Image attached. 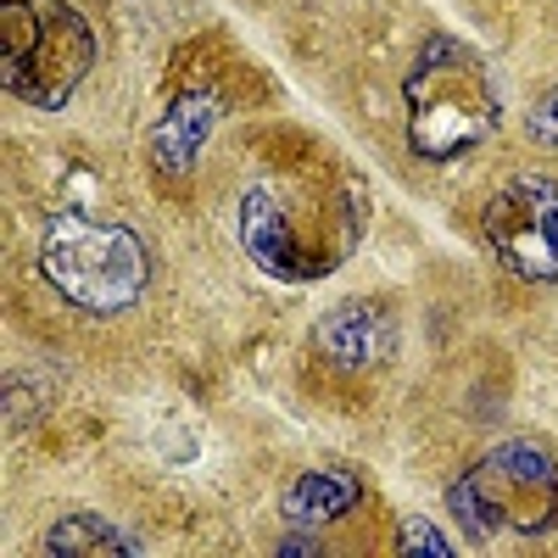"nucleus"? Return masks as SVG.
<instances>
[{
  "label": "nucleus",
  "instance_id": "4",
  "mask_svg": "<svg viewBox=\"0 0 558 558\" xmlns=\"http://www.w3.org/2000/svg\"><path fill=\"white\" fill-rule=\"evenodd\" d=\"M96 39L68 0H7V84L34 107H62Z\"/></svg>",
  "mask_w": 558,
  "mask_h": 558
},
{
  "label": "nucleus",
  "instance_id": "6",
  "mask_svg": "<svg viewBox=\"0 0 558 558\" xmlns=\"http://www.w3.org/2000/svg\"><path fill=\"white\" fill-rule=\"evenodd\" d=\"M391 352H397V318H391L380 302H368V296H352V302L324 307L318 324H313V357L336 363L341 375L380 368Z\"/></svg>",
  "mask_w": 558,
  "mask_h": 558
},
{
  "label": "nucleus",
  "instance_id": "9",
  "mask_svg": "<svg viewBox=\"0 0 558 558\" xmlns=\"http://www.w3.org/2000/svg\"><path fill=\"white\" fill-rule=\"evenodd\" d=\"M45 553H96V558H112V553H140V542H129L118 525L96 520V514H68L51 525V536L39 542Z\"/></svg>",
  "mask_w": 558,
  "mask_h": 558
},
{
  "label": "nucleus",
  "instance_id": "10",
  "mask_svg": "<svg viewBox=\"0 0 558 558\" xmlns=\"http://www.w3.org/2000/svg\"><path fill=\"white\" fill-rule=\"evenodd\" d=\"M397 553H430V558H452L458 547L436 531V525H425V520H402V536H397Z\"/></svg>",
  "mask_w": 558,
  "mask_h": 558
},
{
  "label": "nucleus",
  "instance_id": "8",
  "mask_svg": "<svg viewBox=\"0 0 558 558\" xmlns=\"http://www.w3.org/2000/svg\"><path fill=\"white\" fill-rule=\"evenodd\" d=\"M207 123H213V112H207L202 96H179L173 112H168V123L157 129L151 157H157L168 173L184 179V173H191V162H196V151H202V140H207Z\"/></svg>",
  "mask_w": 558,
  "mask_h": 558
},
{
  "label": "nucleus",
  "instance_id": "5",
  "mask_svg": "<svg viewBox=\"0 0 558 558\" xmlns=\"http://www.w3.org/2000/svg\"><path fill=\"white\" fill-rule=\"evenodd\" d=\"M481 235L514 279H525V286H558V173L514 168L486 196Z\"/></svg>",
  "mask_w": 558,
  "mask_h": 558
},
{
  "label": "nucleus",
  "instance_id": "7",
  "mask_svg": "<svg viewBox=\"0 0 558 558\" xmlns=\"http://www.w3.org/2000/svg\"><path fill=\"white\" fill-rule=\"evenodd\" d=\"M357 502H363L357 475H347V470H307L286 492V520H296V525H330V520H347Z\"/></svg>",
  "mask_w": 558,
  "mask_h": 558
},
{
  "label": "nucleus",
  "instance_id": "1",
  "mask_svg": "<svg viewBox=\"0 0 558 558\" xmlns=\"http://www.w3.org/2000/svg\"><path fill=\"white\" fill-rule=\"evenodd\" d=\"M39 268L57 286L62 302L78 313H129L151 286V252L129 223L112 218H89V213H62L51 218L39 241Z\"/></svg>",
  "mask_w": 558,
  "mask_h": 558
},
{
  "label": "nucleus",
  "instance_id": "11",
  "mask_svg": "<svg viewBox=\"0 0 558 558\" xmlns=\"http://www.w3.org/2000/svg\"><path fill=\"white\" fill-rule=\"evenodd\" d=\"M525 129H531V140H542V146H553V151H558V84L536 96V107H531Z\"/></svg>",
  "mask_w": 558,
  "mask_h": 558
},
{
  "label": "nucleus",
  "instance_id": "2",
  "mask_svg": "<svg viewBox=\"0 0 558 558\" xmlns=\"http://www.w3.org/2000/svg\"><path fill=\"white\" fill-rule=\"evenodd\" d=\"M408 140L425 162H458L497 129V96L475 51L458 39H430L402 78Z\"/></svg>",
  "mask_w": 558,
  "mask_h": 558
},
{
  "label": "nucleus",
  "instance_id": "3",
  "mask_svg": "<svg viewBox=\"0 0 558 558\" xmlns=\"http://www.w3.org/2000/svg\"><path fill=\"white\" fill-rule=\"evenodd\" d=\"M463 536H547L558 525V463L536 441H502L475 458L447 492Z\"/></svg>",
  "mask_w": 558,
  "mask_h": 558
}]
</instances>
